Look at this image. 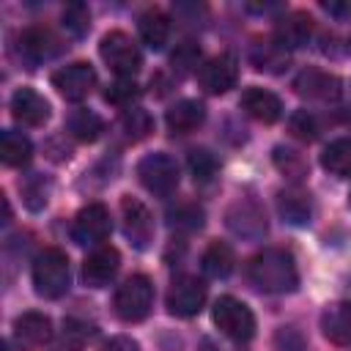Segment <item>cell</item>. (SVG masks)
Here are the masks:
<instances>
[{
	"mask_svg": "<svg viewBox=\"0 0 351 351\" xmlns=\"http://www.w3.org/2000/svg\"><path fill=\"white\" fill-rule=\"evenodd\" d=\"M112 230V219H110V211L101 206V203H88L77 211L74 222H71V239L82 247H90V244H101Z\"/></svg>",
	"mask_w": 351,
	"mask_h": 351,
	"instance_id": "obj_7",
	"label": "cell"
},
{
	"mask_svg": "<svg viewBox=\"0 0 351 351\" xmlns=\"http://www.w3.org/2000/svg\"><path fill=\"white\" fill-rule=\"evenodd\" d=\"M170 63H173V69H176L178 74H189V71H195V69L200 66V47L192 44V41L178 44L176 52L170 55Z\"/></svg>",
	"mask_w": 351,
	"mask_h": 351,
	"instance_id": "obj_35",
	"label": "cell"
},
{
	"mask_svg": "<svg viewBox=\"0 0 351 351\" xmlns=\"http://www.w3.org/2000/svg\"><path fill=\"white\" fill-rule=\"evenodd\" d=\"M206 118V107L195 99H184V101H176L167 115H165V123L173 134H186V132H195Z\"/></svg>",
	"mask_w": 351,
	"mask_h": 351,
	"instance_id": "obj_22",
	"label": "cell"
},
{
	"mask_svg": "<svg viewBox=\"0 0 351 351\" xmlns=\"http://www.w3.org/2000/svg\"><path fill=\"white\" fill-rule=\"evenodd\" d=\"M250 282L263 293H291L299 285V271L293 255L277 247H266L247 263Z\"/></svg>",
	"mask_w": 351,
	"mask_h": 351,
	"instance_id": "obj_1",
	"label": "cell"
},
{
	"mask_svg": "<svg viewBox=\"0 0 351 351\" xmlns=\"http://www.w3.org/2000/svg\"><path fill=\"white\" fill-rule=\"evenodd\" d=\"M69 282H71V271L66 252L58 247H47L44 252H38V258L33 261L36 293L44 299H60L69 291Z\"/></svg>",
	"mask_w": 351,
	"mask_h": 351,
	"instance_id": "obj_2",
	"label": "cell"
},
{
	"mask_svg": "<svg viewBox=\"0 0 351 351\" xmlns=\"http://www.w3.org/2000/svg\"><path fill=\"white\" fill-rule=\"evenodd\" d=\"M236 80H239V63L230 52H222L197 69V82L206 93H228L236 85Z\"/></svg>",
	"mask_w": 351,
	"mask_h": 351,
	"instance_id": "obj_12",
	"label": "cell"
},
{
	"mask_svg": "<svg viewBox=\"0 0 351 351\" xmlns=\"http://www.w3.org/2000/svg\"><path fill=\"white\" fill-rule=\"evenodd\" d=\"M321 165L324 170H329L332 176H351V140L348 137H340V140H332L324 154H321Z\"/></svg>",
	"mask_w": 351,
	"mask_h": 351,
	"instance_id": "obj_27",
	"label": "cell"
},
{
	"mask_svg": "<svg viewBox=\"0 0 351 351\" xmlns=\"http://www.w3.org/2000/svg\"><path fill=\"white\" fill-rule=\"evenodd\" d=\"M291 132H293L299 140H313V137H315V123H313V118H310L307 112H296V115L291 118Z\"/></svg>",
	"mask_w": 351,
	"mask_h": 351,
	"instance_id": "obj_39",
	"label": "cell"
},
{
	"mask_svg": "<svg viewBox=\"0 0 351 351\" xmlns=\"http://www.w3.org/2000/svg\"><path fill=\"white\" fill-rule=\"evenodd\" d=\"M112 307H115V315L126 324L143 321L154 307V282L145 274L126 277L115 291Z\"/></svg>",
	"mask_w": 351,
	"mask_h": 351,
	"instance_id": "obj_3",
	"label": "cell"
},
{
	"mask_svg": "<svg viewBox=\"0 0 351 351\" xmlns=\"http://www.w3.org/2000/svg\"><path fill=\"white\" fill-rule=\"evenodd\" d=\"M63 27L71 33V36H85L88 27H90V11L85 3H71L63 8Z\"/></svg>",
	"mask_w": 351,
	"mask_h": 351,
	"instance_id": "obj_33",
	"label": "cell"
},
{
	"mask_svg": "<svg viewBox=\"0 0 351 351\" xmlns=\"http://www.w3.org/2000/svg\"><path fill=\"white\" fill-rule=\"evenodd\" d=\"M324 8L335 16H351V3H324Z\"/></svg>",
	"mask_w": 351,
	"mask_h": 351,
	"instance_id": "obj_41",
	"label": "cell"
},
{
	"mask_svg": "<svg viewBox=\"0 0 351 351\" xmlns=\"http://www.w3.org/2000/svg\"><path fill=\"white\" fill-rule=\"evenodd\" d=\"M293 90L302 99H315V101H335L340 96V80L329 71L321 69H304L293 80Z\"/></svg>",
	"mask_w": 351,
	"mask_h": 351,
	"instance_id": "obj_16",
	"label": "cell"
},
{
	"mask_svg": "<svg viewBox=\"0 0 351 351\" xmlns=\"http://www.w3.org/2000/svg\"><path fill=\"white\" fill-rule=\"evenodd\" d=\"M239 104H241V110L250 118H255L261 123H274L282 115V101L271 90H266V88H247L241 93Z\"/></svg>",
	"mask_w": 351,
	"mask_h": 351,
	"instance_id": "obj_19",
	"label": "cell"
},
{
	"mask_svg": "<svg viewBox=\"0 0 351 351\" xmlns=\"http://www.w3.org/2000/svg\"><path fill=\"white\" fill-rule=\"evenodd\" d=\"M310 36H313V19L302 11H291L274 25V44L282 49L304 47L310 41Z\"/></svg>",
	"mask_w": 351,
	"mask_h": 351,
	"instance_id": "obj_18",
	"label": "cell"
},
{
	"mask_svg": "<svg viewBox=\"0 0 351 351\" xmlns=\"http://www.w3.org/2000/svg\"><path fill=\"white\" fill-rule=\"evenodd\" d=\"M90 335H93V329H90L88 324L69 318V321L63 324V335H60V340H58L55 351H80Z\"/></svg>",
	"mask_w": 351,
	"mask_h": 351,
	"instance_id": "obj_29",
	"label": "cell"
},
{
	"mask_svg": "<svg viewBox=\"0 0 351 351\" xmlns=\"http://www.w3.org/2000/svg\"><path fill=\"white\" fill-rule=\"evenodd\" d=\"M137 176H140V184L151 195H159V197L176 192V186H178V165L167 154H148V156H143L140 165H137Z\"/></svg>",
	"mask_w": 351,
	"mask_h": 351,
	"instance_id": "obj_6",
	"label": "cell"
},
{
	"mask_svg": "<svg viewBox=\"0 0 351 351\" xmlns=\"http://www.w3.org/2000/svg\"><path fill=\"white\" fill-rule=\"evenodd\" d=\"M99 55H101V60L110 66V71H115L121 80L137 74L140 66H143V55H140L137 44H134L126 33H121V30H112V33H107V36L101 38Z\"/></svg>",
	"mask_w": 351,
	"mask_h": 351,
	"instance_id": "obj_5",
	"label": "cell"
},
{
	"mask_svg": "<svg viewBox=\"0 0 351 351\" xmlns=\"http://www.w3.org/2000/svg\"><path fill=\"white\" fill-rule=\"evenodd\" d=\"M324 335L337 346H351V299L335 302L321 313Z\"/></svg>",
	"mask_w": 351,
	"mask_h": 351,
	"instance_id": "obj_21",
	"label": "cell"
},
{
	"mask_svg": "<svg viewBox=\"0 0 351 351\" xmlns=\"http://www.w3.org/2000/svg\"><path fill=\"white\" fill-rule=\"evenodd\" d=\"M121 123H123V132H126L129 140H143L154 129V121H151L148 110H143V107H129L123 112Z\"/></svg>",
	"mask_w": 351,
	"mask_h": 351,
	"instance_id": "obj_31",
	"label": "cell"
},
{
	"mask_svg": "<svg viewBox=\"0 0 351 351\" xmlns=\"http://www.w3.org/2000/svg\"><path fill=\"white\" fill-rule=\"evenodd\" d=\"M52 85L58 88V93H60L63 99H69V101H82V99L93 90V85H96V71L90 69V63L77 60V63H69V66L58 69V71L52 74Z\"/></svg>",
	"mask_w": 351,
	"mask_h": 351,
	"instance_id": "obj_10",
	"label": "cell"
},
{
	"mask_svg": "<svg viewBox=\"0 0 351 351\" xmlns=\"http://www.w3.org/2000/svg\"><path fill=\"white\" fill-rule=\"evenodd\" d=\"M33 156V143L27 140V134L16 132V129H5L0 134V159L8 167H22L27 165Z\"/></svg>",
	"mask_w": 351,
	"mask_h": 351,
	"instance_id": "obj_24",
	"label": "cell"
},
{
	"mask_svg": "<svg viewBox=\"0 0 351 351\" xmlns=\"http://www.w3.org/2000/svg\"><path fill=\"white\" fill-rule=\"evenodd\" d=\"M225 222L230 228L233 236L247 239V241H258L266 236V214L255 200H239L228 208Z\"/></svg>",
	"mask_w": 351,
	"mask_h": 351,
	"instance_id": "obj_9",
	"label": "cell"
},
{
	"mask_svg": "<svg viewBox=\"0 0 351 351\" xmlns=\"http://www.w3.org/2000/svg\"><path fill=\"white\" fill-rule=\"evenodd\" d=\"M101 351H140V346L129 335H115L101 346Z\"/></svg>",
	"mask_w": 351,
	"mask_h": 351,
	"instance_id": "obj_40",
	"label": "cell"
},
{
	"mask_svg": "<svg viewBox=\"0 0 351 351\" xmlns=\"http://www.w3.org/2000/svg\"><path fill=\"white\" fill-rule=\"evenodd\" d=\"M167 222L173 230H181V233H192L203 225V208L197 203H178L176 208L167 211Z\"/></svg>",
	"mask_w": 351,
	"mask_h": 351,
	"instance_id": "obj_28",
	"label": "cell"
},
{
	"mask_svg": "<svg viewBox=\"0 0 351 351\" xmlns=\"http://www.w3.org/2000/svg\"><path fill=\"white\" fill-rule=\"evenodd\" d=\"M277 211H280V217L288 225H307L310 217H313V200H310V195L302 186L291 184V186L280 189V195H277Z\"/></svg>",
	"mask_w": 351,
	"mask_h": 351,
	"instance_id": "obj_20",
	"label": "cell"
},
{
	"mask_svg": "<svg viewBox=\"0 0 351 351\" xmlns=\"http://www.w3.org/2000/svg\"><path fill=\"white\" fill-rule=\"evenodd\" d=\"M121 269V255L115 247H96L85 261H82V280L90 288H104L115 280Z\"/></svg>",
	"mask_w": 351,
	"mask_h": 351,
	"instance_id": "obj_15",
	"label": "cell"
},
{
	"mask_svg": "<svg viewBox=\"0 0 351 351\" xmlns=\"http://www.w3.org/2000/svg\"><path fill=\"white\" fill-rule=\"evenodd\" d=\"M252 63H255V69H261V71H263V69H266V71H280V69L288 63V58H285V49L271 41V44H255V49H252Z\"/></svg>",
	"mask_w": 351,
	"mask_h": 351,
	"instance_id": "obj_30",
	"label": "cell"
},
{
	"mask_svg": "<svg viewBox=\"0 0 351 351\" xmlns=\"http://www.w3.org/2000/svg\"><path fill=\"white\" fill-rule=\"evenodd\" d=\"M137 30H140V38L145 47L151 49H162L167 44V36H170V19L159 11V8H148L140 19H137Z\"/></svg>",
	"mask_w": 351,
	"mask_h": 351,
	"instance_id": "obj_23",
	"label": "cell"
},
{
	"mask_svg": "<svg viewBox=\"0 0 351 351\" xmlns=\"http://www.w3.org/2000/svg\"><path fill=\"white\" fill-rule=\"evenodd\" d=\"M200 266H203V271H206L208 277L222 280V277H228V274L233 271V266H236L233 250H230L228 244H222V241H211V244L206 247L203 258H200Z\"/></svg>",
	"mask_w": 351,
	"mask_h": 351,
	"instance_id": "obj_25",
	"label": "cell"
},
{
	"mask_svg": "<svg viewBox=\"0 0 351 351\" xmlns=\"http://www.w3.org/2000/svg\"><path fill=\"white\" fill-rule=\"evenodd\" d=\"M66 129H69L71 137H77V140H82V143H90V140H96V137L104 132V121H101L93 110L80 107V110H74V112L66 118Z\"/></svg>",
	"mask_w": 351,
	"mask_h": 351,
	"instance_id": "obj_26",
	"label": "cell"
},
{
	"mask_svg": "<svg viewBox=\"0 0 351 351\" xmlns=\"http://www.w3.org/2000/svg\"><path fill=\"white\" fill-rule=\"evenodd\" d=\"M274 351H310V348L296 326H280L274 332Z\"/></svg>",
	"mask_w": 351,
	"mask_h": 351,
	"instance_id": "obj_36",
	"label": "cell"
},
{
	"mask_svg": "<svg viewBox=\"0 0 351 351\" xmlns=\"http://www.w3.org/2000/svg\"><path fill=\"white\" fill-rule=\"evenodd\" d=\"M211 318H214L217 329H219L225 337H230L233 343H247V340H252V335H255V315H252V310H250L244 302H239L236 296H219V299L214 302Z\"/></svg>",
	"mask_w": 351,
	"mask_h": 351,
	"instance_id": "obj_4",
	"label": "cell"
},
{
	"mask_svg": "<svg viewBox=\"0 0 351 351\" xmlns=\"http://www.w3.org/2000/svg\"><path fill=\"white\" fill-rule=\"evenodd\" d=\"M52 340V321L44 313H22L14 321V343L19 351H41Z\"/></svg>",
	"mask_w": 351,
	"mask_h": 351,
	"instance_id": "obj_13",
	"label": "cell"
},
{
	"mask_svg": "<svg viewBox=\"0 0 351 351\" xmlns=\"http://www.w3.org/2000/svg\"><path fill=\"white\" fill-rule=\"evenodd\" d=\"M134 96H137V85L129 82V80H118V82L110 85V90L104 93V99L112 101V104H132Z\"/></svg>",
	"mask_w": 351,
	"mask_h": 351,
	"instance_id": "obj_38",
	"label": "cell"
},
{
	"mask_svg": "<svg viewBox=\"0 0 351 351\" xmlns=\"http://www.w3.org/2000/svg\"><path fill=\"white\" fill-rule=\"evenodd\" d=\"M60 49H63V47H60L58 36H55L49 27L33 25V27H25V30L19 33V55L25 58L27 66L47 63V60H52Z\"/></svg>",
	"mask_w": 351,
	"mask_h": 351,
	"instance_id": "obj_11",
	"label": "cell"
},
{
	"mask_svg": "<svg viewBox=\"0 0 351 351\" xmlns=\"http://www.w3.org/2000/svg\"><path fill=\"white\" fill-rule=\"evenodd\" d=\"M206 304V285L195 274H181L167 291V310L178 318H192Z\"/></svg>",
	"mask_w": 351,
	"mask_h": 351,
	"instance_id": "obj_8",
	"label": "cell"
},
{
	"mask_svg": "<svg viewBox=\"0 0 351 351\" xmlns=\"http://www.w3.org/2000/svg\"><path fill=\"white\" fill-rule=\"evenodd\" d=\"M274 162H277V167L291 178V181H299L304 173H307V162L302 159V154L299 151H291V148H274Z\"/></svg>",
	"mask_w": 351,
	"mask_h": 351,
	"instance_id": "obj_34",
	"label": "cell"
},
{
	"mask_svg": "<svg viewBox=\"0 0 351 351\" xmlns=\"http://www.w3.org/2000/svg\"><path fill=\"white\" fill-rule=\"evenodd\" d=\"M11 115L14 121H19L22 126H41L49 118V104L41 93H36L33 88H19L11 96Z\"/></svg>",
	"mask_w": 351,
	"mask_h": 351,
	"instance_id": "obj_17",
	"label": "cell"
},
{
	"mask_svg": "<svg viewBox=\"0 0 351 351\" xmlns=\"http://www.w3.org/2000/svg\"><path fill=\"white\" fill-rule=\"evenodd\" d=\"M22 195H25V203H27V208L38 211V208L47 203L49 186H47V181H44L41 176H33V178H30V181L22 186Z\"/></svg>",
	"mask_w": 351,
	"mask_h": 351,
	"instance_id": "obj_37",
	"label": "cell"
},
{
	"mask_svg": "<svg viewBox=\"0 0 351 351\" xmlns=\"http://www.w3.org/2000/svg\"><path fill=\"white\" fill-rule=\"evenodd\" d=\"M121 217H123L126 239L137 250H145L151 244V239H154V217H151V211L137 197H123L121 200Z\"/></svg>",
	"mask_w": 351,
	"mask_h": 351,
	"instance_id": "obj_14",
	"label": "cell"
},
{
	"mask_svg": "<svg viewBox=\"0 0 351 351\" xmlns=\"http://www.w3.org/2000/svg\"><path fill=\"white\" fill-rule=\"evenodd\" d=\"M217 156L211 154V151H206V148H195L192 154H189V173L195 176V181H200V184H206V181H211L214 176H217Z\"/></svg>",
	"mask_w": 351,
	"mask_h": 351,
	"instance_id": "obj_32",
	"label": "cell"
}]
</instances>
